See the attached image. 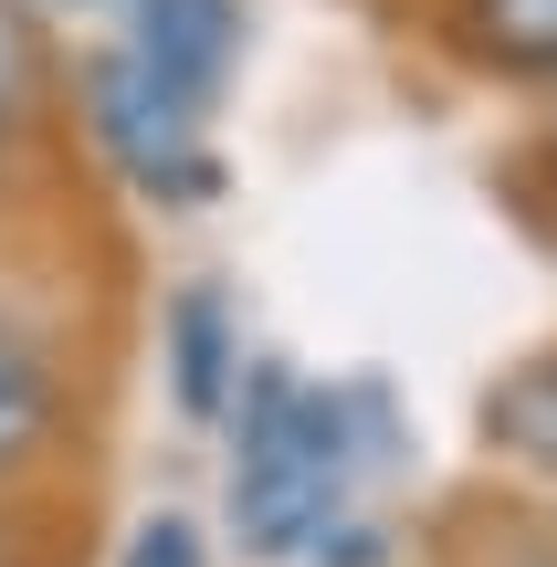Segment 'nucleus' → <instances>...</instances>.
<instances>
[{"label": "nucleus", "instance_id": "1", "mask_svg": "<svg viewBox=\"0 0 557 567\" xmlns=\"http://www.w3.org/2000/svg\"><path fill=\"white\" fill-rule=\"evenodd\" d=\"M379 463H390V389L379 379L316 389L285 358L243 368V389H231V484H221L243 557L295 567L327 526L358 515Z\"/></svg>", "mask_w": 557, "mask_h": 567}, {"label": "nucleus", "instance_id": "2", "mask_svg": "<svg viewBox=\"0 0 557 567\" xmlns=\"http://www.w3.org/2000/svg\"><path fill=\"white\" fill-rule=\"evenodd\" d=\"M74 105H84V147H95L137 200H158V210L221 200L231 168H221V147H210V105H189L179 84H158L126 42H105V53L74 63Z\"/></svg>", "mask_w": 557, "mask_h": 567}, {"label": "nucleus", "instance_id": "3", "mask_svg": "<svg viewBox=\"0 0 557 567\" xmlns=\"http://www.w3.org/2000/svg\"><path fill=\"white\" fill-rule=\"evenodd\" d=\"M126 53L189 105H221L231 63H243V0H126Z\"/></svg>", "mask_w": 557, "mask_h": 567}, {"label": "nucleus", "instance_id": "4", "mask_svg": "<svg viewBox=\"0 0 557 567\" xmlns=\"http://www.w3.org/2000/svg\"><path fill=\"white\" fill-rule=\"evenodd\" d=\"M53 431H63V358H53V337L0 316V484H21L53 452Z\"/></svg>", "mask_w": 557, "mask_h": 567}, {"label": "nucleus", "instance_id": "5", "mask_svg": "<svg viewBox=\"0 0 557 567\" xmlns=\"http://www.w3.org/2000/svg\"><path fill=\"white\" fill-rule=\"evenodd\" d=\"M168 389H179L189 421H221L231 389H243V326H231L221 284H189L168 305Z\"/></svg>", "mask_w": 557, "mask_h": 567}, {"label": "nucleus", "instance_id": "6", "mask_svg": "<svg viewBox=\"0 0 557 567\" xmlns=\"http://www.w3.org/2000/svg\"><path fill=\"white\" fill-rule=\"evenodd\" d=\"M442 32L463 63H484L505 84H557V0H453Z\"/></svg>", "mask_w": 557, "mask_h": 567}, {"label": "nucleus", "instance_id": "7", "mask_svg": "<svg viewBox=\"0 0 557 567\" xmlns=\"http://www.w3.org/2000/svg\"><path fill=\"white\" fill-rule=\"evenodd\" d=\"M484 442L505 452L516 473H537V484H557V347H537V358H516L495 389H484Z\"/></svg>", "mask_w": 557, "mask_h": 567}, {"label": "nucleus", "instance_id": "8", "mask_svg": "<svg viewBox=\"0 0 557 567\" xmlns=\"http://www.w3.org/2000/svg\"><path fill=\"white\" fill-rule=\"evenodd\" d=\"M53 126V32L32 0H0V168L32 158Z\"/></svg>", "mask_w": 557, "mask_h": 567}, {"label": "nucleus", "instance_id": "9", "mask_svg": "<svg viewBox=\"0 0 557 567\" xmlns=\"http://www.w3.org/2000/svg\"><path fill=\"white\" fill-rule=\"evenodd\" d=\"M126 567H210L200 557V526H189V515H147L137 547H126Z\"/></svg>", "mask_w": 557, "mask_h": 567}, {"label": "nucleus", "instance_id": "10", "mask_svg": "<svg viewBox=\"0 0 557 567\" xmlns=\"http://www.w3.org/2000/svg\"><path fill=\"white\" fill-rule=\"evenodd\" d=\"M32 11H105V0H32Z\"/></svg>", "mask_w": 557, "mask_h": 567}, {"label": "nucleus", "instance_id": "11", "mask_svg": "<svg viewBox=\"0 0 557 567\" xmlns=\"http://www.w3.org/2000/svg\"><path fill=\"white\" fill-rule=\"evenodd\" d=\"M0 567H21V547H11V536H0Z\"/></svg>", "mask_w": 557, "mask_h": 567}]
</instances>
